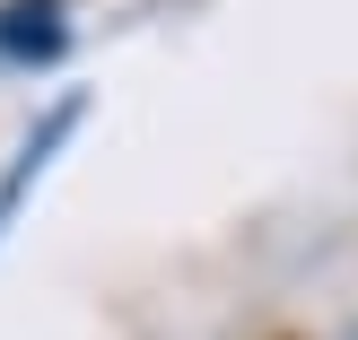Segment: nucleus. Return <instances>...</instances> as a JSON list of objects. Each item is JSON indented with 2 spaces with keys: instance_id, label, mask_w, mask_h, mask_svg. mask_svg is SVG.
Returning <instances> with one entry per match:
<instances>
[{
  "instance_id": "obj_1",
  "label": "nucleus",
  "mask_w": 358,
  "mask_h": 340,
  "mask_svg": "<svg viewBox=\"0 0 358 340\" xmlns=\"http://www.w3.org/2000/svg\"><path fill=\"white\" fill-rule=\"evenodd\" d=\"M350 340H358V332H350Z\"/></svg>"
}]
</instances>
